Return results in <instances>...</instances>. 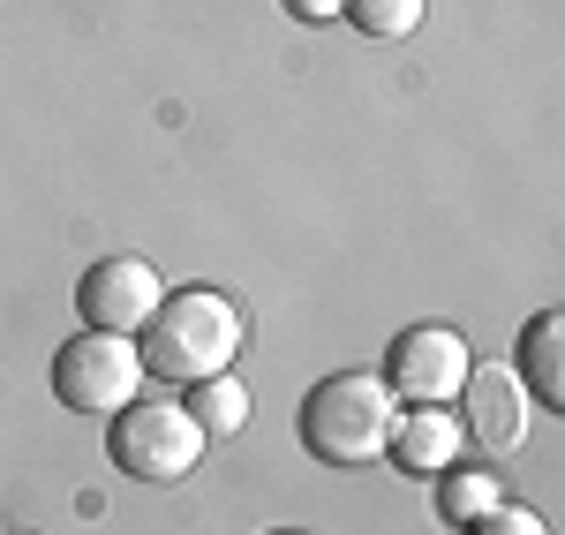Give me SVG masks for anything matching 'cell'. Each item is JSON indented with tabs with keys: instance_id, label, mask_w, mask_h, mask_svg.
Wrapping results in <instances>:
<instances>
[{
	"instance_id": "52a82bcc",
	"label": "cell",
	"mask_w": 565,
	"mask_h": 535,
	"mask_svg": "<svg viewBox=\"0 0 565 535\" xmlns=\"http://www.w3.org/2000/svg\"><path fill=\"white\" fill-rule=\"evenodd\" d=\"M527 393L513 370H468L460 385V438L482 452V460H505V452L527 446Z\"/></svg>"
},
{
	"instance_id": "3957f363",
	"label": "cell",
	"mask_w": 565,
	"mask_h": 535,
	"mask_svg": "<svg viewBox=\"0 0 565 535\" xmlns=\"http://www.w3.org/2000/svg\"><path fill=\"white\" fill-rule=\"evenodd\" d=\"M204 430H196V415L181 400H129L114 415V430H106V452H114V468L136 475V483H181L196 460H204Z\"/></svg>"
},
{
	"instance_id": "5bb4252c",
	"label": "cell",
	"mask_w": 565,
	"mask_h": 535,
	"mask_svg": "<svg viewBox=\"0 0 565 535\" xmlns=\"http://www.w3.org/2000/svg\"><path fill=\"white\" fill-rule=\"evenodd\" d=\"M287 15H295V23H332L340 0H287Z\"/></svg>"
},
{
	"instance_id": "277c9868",
	"label": "cell",
	"mask_w": 565,
	"mask_h": 535,
	"mask_svg": "<svg viewBox=\"0 0 565 535\" xmlns=\"http://www.w3.org/2000/svg\"><path fill=\"white\" fill-rule=\"evenodd\" d=\"M143 393V355L121 332H76L53 355V400L68 415H121Z\"/></svg>"
},
{
	"instance_id": "ba28073f",
	"label": "cell",
	"mask_w": 565,
	"mask_h": 535,
	"mask_svg": "<svg viewBox=\"0 0 565 535\" xmlns=\"http://www.w3.org/2000/svg\"><path fill=\"white\" fill-rule=\"evenodd\" d=\"M513 377H521L527 400L565 407V310H535L521 324V347H513Z\"/></svg>"
},
{
	"instance_id": "30bf717a",
	"label": "cell",
	"mask_w": 565,
	"mask_h": 535,
	"mask_svg": "<svg viewBox=\"0 0 565 535\" xmlns=\"http://www.w3.org/2000/svg\"><path fill=\"white\" fill-rule=\"evenodd\" d=\"M189 415H196V430H204V438H234V430H242V422H249V385H242V377H226V370H218V377H204V385H196V393H189Z\"/></svg>"
},
{
	"instance_id": "6da1fadb",
	"label": "cell",
	"mask_w": 565,
	"mask_h": 535,
	"mask_svg": "<svg viewBox=\"0 0 565 535\" xmlns=\"http://www.w3.org/2000/svg\"><path fill=\"white\" fill-rule=\"evenodd\" d=\"M136 355L167 385H204V377H218L226 362L242 355V310L226 295H212V287H181V295H167L151 310Z\"/></svg>"
},
{
	"instance_id": "7a4b0ae2",
	"label": "cell",
	"mask_w": 565,
	"mask_h": 535,
	"mask_svg": "<svg viewBox=\"0 0 565 535\" xmlns=\"http://www.w3.org/2000/svg\"><path fill=\"white\" fill-rule=\"evenodd\" d=\"M392 422H399V400L385 393V377L377 370H340V377L309 385L302 452H317L324 468H370V460H385Z\"/></svg>"
},
{
	"instance_id": "9c48e42d",
	"label": "cell",
	"mask_w": 565,
	"mask_h": 535,
	"mask_svg": "<svg viewBox=\"0 0 565 535\" xmlns=\"http://www.w3.org/2000/svg\"><path fill=\"white\" fill-rule=\"evenodd\" d=\"M460 452H468L460 415H445V407H415L407 422H392L385 460H399L407 475H445V468H460Z\"/></svg>"
},
{
	"instance_id": "7c38bea8",
	"label": "cell",
	"mask_w": 565,
	"mask_h": 535,
	"mask_svg": "<svg viewBox=\"0 0 565 535\" xmlns=\"http://www.w3.org/2000/svg\"><path fill=\"white\" fill-rule=\"evenodd\" d=\"M423 8L430 0H340V15H348L362 39H407L423 23Z\"/></svg>"
},
{
	"instance_id": "8fae6325",
	"label": "cell",
	"mask_w": 565,
	"mask_h": 535,
	"mask_svg": "<svg viewBox=\"0 0 565 535\" xmlns=\"http://www.w3.org/2000/svg\"><path fill=\"white\" fill-rule=\"evenodd\" d=\"M437 483H445V491H437V513H445V521H460V528L482 521V513L498 505V475H490V468H445Z\"/></svg>"
},
{
	"instance_id": "4fadbf2b",
	"label": "cell",
	"mask_w": 565,
	"mask_h": 535,
	"mask_svg": "<svg viewBox=\"0 0 565 535\" xmlns=\"http://www.w3.org/2000/svg\"><path fill=\"white\" fill-rule=\"evenodd\" d=\"M468 535H551V528H543V513H527V505H513V497H498L482 521H468Z\"/></svg>"
},
{
	"instance_id": "8992f818",
	"label": "cell",
	"mask_w": 565,
	"mask_h": 535,
	"mask_svg": "<svg viewBox=\"0 0 565 535\" xmlns=\"http://www.w3.org/2000/svg\"><path fill=\"white\" fill-rule=\"evenodd\" d=\"M159 302H167V279H159L151 257H106V265H90L84 287H76L84 332H121V340H136Z\"/></svg>"
},
{
	"instance_id": "5b68a950",
	"label": "cell",
	"mask_w": 565,
	"mask_h": 535,
	"mask_svg": "<svg viewBox=\"0 0 565 535\" xmlns=\"http://www.w3.org/2000/svg\"><path fill=\"white\" fill-rule=\"evenodd\" d=\"M468 370H476V355H468V340L452 332V324H407L399 340L385 347V393L407 407H445L460 400V385H468Z\"/></svg>"
}]
</instances>
